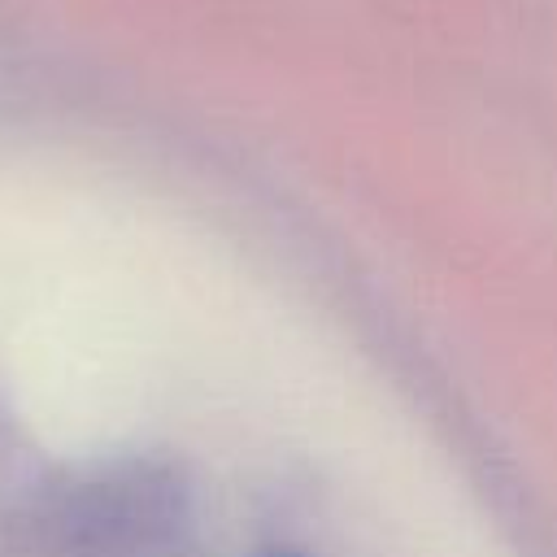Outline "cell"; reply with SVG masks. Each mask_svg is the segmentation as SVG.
Returning a JSON list of instances; mask_svg holds the SVG:
<instances>
[{
    "mask_svg": "<svg viewBox=\"0 0 557 557\" xmlns=\"http://www.w3.org/2000/svg\"><path fill=\"white\" fill-rule=\"evenodd\" d=\"M178 518V492L165 474L126 470L70 492L48 518V535L57 557H148Z\"/></svg>",
    "mask_w": 557,
    "mask_h": 557,
    "instance_id": "cell-1",
    "label": "cell"
}]
</instances>
